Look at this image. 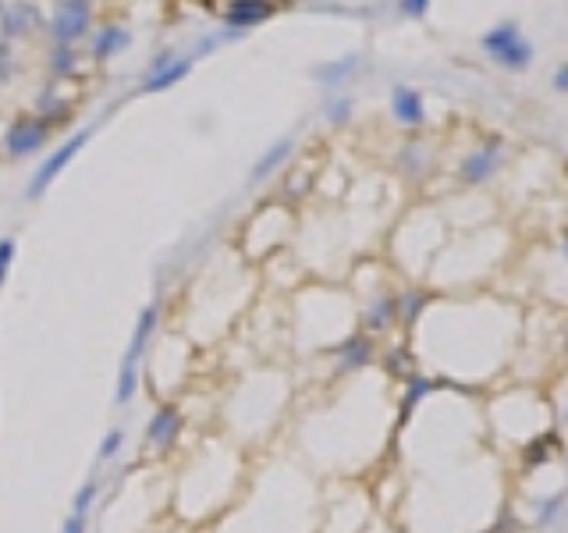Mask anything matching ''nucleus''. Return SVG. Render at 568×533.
I'll list each match as a JSON object with an SVG mask.
<instances>
[{
  "label": "nucleus",
  "mask_w": 568,
  "mask_h": 533,
  "mask_svg": "<svg viewBox=\"0 0 568 533\" xmlns=\"http://www.w3.org/2000/svg\"><path fill=\"white\" fill-rule=\"evenodd\" d=\"M93 132H96V124L79 128L72 139H64V143H61V146H57V150H54V153H50V157H46V161L33 171V178H29V200H40L43 192H46V189H50V185L64 174V167L72 164L82 150H85V143L93 139Z\"/></svg>",
  "instance_id": "obj_1"
},
{
  "label": "nucleus",
  "mask_w": 568,
  "mask_h": 533,
  "mask_svg": "<svg viewBox=\"0 0 568 533\" xmlns=\"http://www.w3.org/2000/svg\"><path fill=\"white\" fill-rule=\"evenodd\" d=\"M484 50H487L497 64H504V68H512V72H523V68H529V61H533V46H529L526 36L519 33L515 22L494 25L487 36H484Z\"/></svg>",
  "instance_id": "obj_2"
},
{
  "label": "nucleus",
  "mask_w": 568,
  "mask_h": 533,
  "mask_svg": "<svg viewBox=\"0 0 568 533\" xmlns=\"http://www.w3.org/2000/svg\"><path fill=\"white\" fill-rule=\"evenodd\" d=\"M50 132H54V124L46 122L43 114H22L18 122L7 128V135H4V150H7L11 161L33 157V153H40L43 146L50 143Z\"/></svg>",
  "instance_id": "obj_3"
},
{
  "label": "nucleus",
  "mask_w": 568,
  "mask_h": 533,
  "mask_svg": "<svg viewBox=\"0 0 568 533\" xmlns=\"http://www.w3.org/2000/svg\"><path fill=\"white\" fill-rule=\"evenodd\" d=\"M181 434H185V412H181V406L178 402H157V410H153L150 423H146V434H142L146 449L163 455V451H171L181 441Z\"/></svg>",
  "instance_id": "obj_4"
},
{
  "label": "nucleus",
  "mask_w": 568,
  "mask_h": 533,
  "mask_svg": "<svg viewBox=\"0 0 568 533\" xmlns=\"http://www.w3.org/2000/svg\"><path fill=\"white\" fill-rule=\"evenodd\" d=\"M93 25V0H57L54 7V18H50V36L54 43H75L89 33Z\"/></svg>",
  "instance_id": "obj_5"
},
{
  "label": "nucleus",
  "mask_w": 568,
  "mask_h": 533,
  "mask_svg": "<svg viewBox=\"0 0 568 533\" xmlns=\"http://www.w3.org/2000/svg\"><path fill=\"white\" fill-rule=\"evenodd\" d=\"M161 321H163L161 302H150V306H142V310H139V317H135V328H132V338H128V349H124L122 363H128V367H142V360H146V352H150L153 338L161 334Z\"/></svg>",
  "instance_id": "obj_6"
},
{
  "label": "nucleus",
  "mask_w": 568,
  "mask_h": 533,
  "mask_svg": "<svg viewBox=\"0 0 568 533\" xmlns=\"http://www.w3.org/2000/svg\"><path fill=\"white\" fill-rule=\"evenodd\" d=\"M330 356H334L338 373H359V370H366L377 360V341H373V334L356 331V334L341 338V341L330 349Z\"/></svg>",
  "instance_id": "obj_7"
},
{
  "label": "nucleus",
  "mask_w": 568,
  "mask_h": 533,
  "mask_svg": "<svg viewBox=\"0 0 568 533\" xmlns=\"http://www.w3.org/2000/svg\"><path fill=\"white\" fill-rule=\"evenodd\" d=\"M43 29V11L29 0H0V36L18 40Z\"/></svg>",
  "instance_id": "obj_8"
},
{
  "label": "nucleus",
  "mask_w": 568,
  "mask_h": 533,
  "mask_svg": "<svg viewBox=\"0 0 568 533\" xmlns=\"http://www.w3.org/2000/svg\"><path fill=\"white\" fill-rule=\"evenodd\" d=\"M189 72H192V57H174L171 50H163L161 57L153 61V68L146 72L142 93H161V89H171L178 79H185Z\"/></svg>",
  "instance_id": "obj_9"
},
{
  "label": "nucleus",
  "mask_w": 568,
  "mask_h": 533,
  "mask_svg": "<svg viewBox=\"0 0 568 533\" xmlns=\"http://www.w3.org/2000/svg\"><path fill=\"white\" fill-rule=\"evenodd\" d=\"M274 15V0H231L228 11H224V25L231 29H249V25H260Z\"/></svg>",
  "instance_id": "obj_10"
},
{
  "label": "nucleus",
  "mask_w": 568,
  "mask_h": 533,
  "mask_svg": "<svg viewBox=\"0 0 568 533\" xmlns=\"http://www.w3.org/2000/svg\"><path fill=\"white\" fill-rule=\"evenodd\" d=\"M391 324H398V295H377L363 310L366 334H384Z\"/></svg>",
  "instance_id": "obj_11"
},
{
  "label": "nucleus",
  "mask_w": 568,
  "mask_h": 533,
  "mask_svg": "<svg viewBox=\"0 0 568 533\" xmlns=\"http://www.w3.org/2000/svg\"><path fill=\"white\" fill-rule=\"evenodd\" d=\"M391 114L402 124H412V128L423 124V118H426L423 96H419L412 85H395V93H391Z\"/></svg>",
  "instance_id": "obj_12"
},
{
  "label": "nucleus",
  "mask_w": 568,
  "mask_h": 533,
  "mask_svg": "<svg viewBox=\"0 0 568 533\" xmlns=\"http://www.w3.org/2000/svg\"><path fill=\"white\" fill-rule=\"evenodd\" d=\"M494 171H497V139H490L484 150H476V153L465 157L462 178H465L469 185H480V182H487Z\"/></svg>",
  "instance_id": "obj_13"
},
{
  "label": "nucleus",
  "mask_w": 568,
  "mask_h": 533,
  "mask_svg": "<svg viewBox=\"0 0 568 533\" xmlns=\"http://www.w3.org/2000/svg\"><path fill=\"white\" fill-rule=\"evenodd\" d=\"M291 150H295V139H278V143H274V146H270V150H267V153L252 164V171H249V185L267 182V178H270V174H274V171H278V167L291 157Z\"/></svg>",
  "instance_id": "obj_14"
},
{
  "label": "nucleus",
  "mask_w": 568,
  "mask_h": 533,
  "mask_svg": "<svg viewBox=\"0 0 568 533\" xmlns=\"http://www.w3.org/2000/svg\"><path fill=\"white\" fill-rule=\"evenodd\" d=\"M128 43H132V33H128L124 25H118V22H107V25L93 36V57H96V61H107V57L122 54Z\"/></svg>",
  "instance_id": "obj_15"
},
{
  "label": "nucleus",
  "mask_w": 568,
  "mask_h": 533,
  "mask_svg": "<svg viewBox=\"0 0 568 533\" xmlns=\"http://www.w3.org/2000/svg\"><path fill=\"white\" fill-rule=\"evenodd\" d=\"M139 388H142V367H118V380H114V406L128 410L135 399H139Z\"/></svg>",
  "instance_id": "obj_16"
},
{
  "label": "nucleus",
  "mask_w": 568,
  "mask_h": 533,
  "mask_svg": "<svg viewBox=\"0 0 568 533\" xmlns=\"http://www.w3.org/2000/svg\"><path fill=\"white\" fill-rule=\"evenodd\" d=\"M426 291H419V288H408V291H402L398 295V321L406 324V328H412L419 317H423V310H426Z\"/></svg>",
  "instance_id": "obj_17"
},
{
  "label": "nucleus",
  "mask_w": 568,
  "mask_h": 533,
  "mask_svg": "<svg viewBox=\"0 0 568 533\" xmlns=\"http://www.w3.org/2000/svg\"><path fill=\"white\" fill-rule=\"evenodd\" d=\"M434 388H437V380H430V377H423V373H412L406 384V395H402V412H412L423 399H430L434 395Z\"/></svg>",
  "instance_id": "obj_18"
},
{
  "label": "nucleus",
  "mask_w": 568,
  "mask_h": 533,
  "mask_svg": "<svg viewBox=\"0 0 568 533\" xmlns=\"http://www.w3.org/2000/svg\"><path fill=\"white\" fill-rule=\"evenodd\" d=\"M72 72H75V46L54 43V50H50V75H54V79H64V75H72Z\"/></svg>",
  "instance_id": "obj_19"
},
{
  "label": "nucleus",
  "mask_w": 568,
  "mask_h": 533,
  "mask_svg": "<svg viewBox=\"0 0 568 533\" xmlns=\"http://www.w3.org/2000/svg\"><path fill=\"white\" fill-rule=\"evenodd\" d=\"M356 64H359V57H356V54H348L345 61H330V64H320V68H317L313 75H317L320 83H330V85H334V83H345V79H348V72H352Z\"/></svg>",
  "instance_id": "obj_20"
},
{
  "label": "nucleus",
  "mask_w": 568,
  "mask_h": 533,
  "mask_svg": "<svg viewBox=\"0 0 568 533\" xmlns=\"http://www.w3.org/2000/svg\"><path fill=\"white\" fill-rule=\"evenodd\" d=\"M124 449V427H111L103 438H100V449H96V462H114Z\"/></svg>",
  "instance_id": "obj_21"
},
{
  "label": "nucleus",
  "mask_w": 568,
  "mask_h": 533,
  "mask_svg": "<svg viewBox=\"0 0 568 533\" xmlns=\"http://www.w3.org/2000/svg\"><path fill=\"white\" fill-rule=\"evenodd\" d=\"M96 498H100V484H96V480H85L79 491H75V498H72V516L89 519V512H93Z\"/></svg>",
  "instance_id": "obj_22"
},
{
  "label": "nucleus",
  "mask_w": 568,
  "mask_h": 533,
  "mask_svg": "<svg viewBox=\"0 0 568 533\" xmlns=\"http://www.w3.org/2000/svg\"><path fill=\"white\" fill-rule=\"evenodd\" d=\"M565 501H568V491H558V494H551L544 505H540V512H536V527H551L558 516H562V508H565Z\"/></svg>",
  "instance_id": "obj_23"
},
{
  "label": "nucleus",
  "mask_w": 568,
  "mask_h": 533,
  "mask_svg": "<svg viewBox=\"0 0 568 533\" xmlns=\"http://www.w3.org/2000/svg\"><path fill=\"white\" fill-rule=\"evenodd\" d=\"M15 256H18V242L15 239H0V288L7 285V274H11Z\"/></svg>",
  "instance_id": "obj_24"
},
{
  "label": "nucleus",
  "mask_w": 568,
  "mask_h": 533,
  "mask_svg": "<svg viewBox=\"0 0 568 533\" xmlns=\"http://www.w3.org/2000/svg\"><path fill=\"white\" fill-rule=\"evenodd\" d=\"M11 75H15V54H11L7 40H0V83H7Z\"/></svg>",
  "instance_id": "obj_25"
},
{
  "label": "nucleus",
  "mask_w": 568,
  "mask_h": 533,
  "mask_svg": "<svg viewBox=\"0 0 568 533\" xmlns=\"http://www.w3.org/2000/svg\"><path fill=\"white\" fill-rule=\"evenodd\" d=\"M348 107H352L348 100H334V104H330V111H327V118H330L334 124H338V122H348V114H352Z\"/></svg>",
  "instance_id": "obj_26"
},
{
  "label": "nucleus",
  "mask_w": 568,
  "mask_h": 533,
  "mask_svg": "<svg viewBox=\"0 0 568 533\" xmlns=\"http://www.w3.org/2000/svg\"><path fill=\"white\" fill-rule=\"evenodd\" d=\"M61 533H89V519H82V516H72V512H68V519L61 523Z\"/></svg>",
  "instance_id": "obj_27"
},
{
  "label": "nucleus",
  "mask_w": 568,
  "mask_h": 533,
  "mask_svg": "<svg viewBox=\"0 0 568 533\" xmlns=\"http://www.w3.org/2000/svg\"><path fill=\"white\" fill-rule=\"evenodd\" d=\"M387 370H391V373H406V352H402V349H391V352H387Z\"/></svg>",
  "instance_id": "obj_28"
},
{
  "label": "nucleus",
  "mask_w": 568,
  "mask_h": 533,
  "mask_svg": "<svg viewBox=\"0 0 568 533\" xmlns=\"http://www.w3.org/2000/svg\"><path fill=\"white\" fill-rule=\"evenodd\" d=\"M402 7H406V15H412V18H423L426 7H430V0H402Z\"/></svg>",
  "instance_id": "obj_29"
},
{
  "label": "nucleus",
  "mask_w": 568,
  "mask_h": 533,
  "mask_svg": "<svg viewBox=\"0 0 568 533\" xmlns=\"http://www.w3.org/2000/svg\"><path fill=\"white\" fill-rule=\"evenodd\" d=\"M544 445H547V438H544V441H533V445H529V451H526V462H529V466H533L536 459H540V462L547 459V449H544Z\"/></svg>",
  "instance_id": "obj_30"
},
{
  "label": "nucleus",
  "mask_w": 568,
  "mask_h": 533,
  "mask_svg": "<svg viewBox=\"0 0 568 533\" xmlns=\"http://www.w3.org/2000/svg\"><path fill=\"white\" fill-rule=\"evenodd\" d=\"M554 89H562V93H568V64H562V68L554 72Z\"/></svg>",
  "instance_id": "obj_31"
},
{
  "label": "nucleus",
  "mask_w": 568,
  "mask_h": 533,
  "mask_svg": "<svg viewBox=\"0 0 568 533\" xmlns=\"http://www.w3.org/2000/svg\"><path fill=\"white\" fill-rule=\"evenodd\" d=\"M565 260H568V239H565Z\"/></svg>",
  "instance_id": "obj_32"
},
{
  "label": "nucleus",
  "mask_w": 568,
  "mask_h": 533,
  "mask_svg": "<svg viewBox=\"0 0 568 533\" xmlns=\"http://www.w3.org/2000/svg\"><path fill=\"white\" fill-rule=\"evenodd\" d=\"M565 423H568V410H565Z\"/></svg>",
  "instance_id": "obj_33"
},
{
  "label": "nucleus",
  "mask_w": 568,
  "mask_h": 533,
  "mask_svg": "<svg viewBox=\"0 0 568 533\" xmlns=\"http://www.w3.org/2000/svg\"><path fill=\"white\" fill-rule=\"evenodd\" d=\"M395 533H408V530H395Z\"/></svg>",
  "instance_id": "obj_34"
},
{
  "label": "nucleus",
  "mask_w": 568,
  "mask_h": 533,
  "mask_svg": "<svg viewBox=\"0 0 568 533\" xmlns=\"http://www.w3.org/2000/svg\"><path fill=\"white\" fill-rule=\"evenodd\" d=\"M487 533H497V530H487Z\"/></svg>",
  "instance_id": "obj_35"
}]
</instances>
